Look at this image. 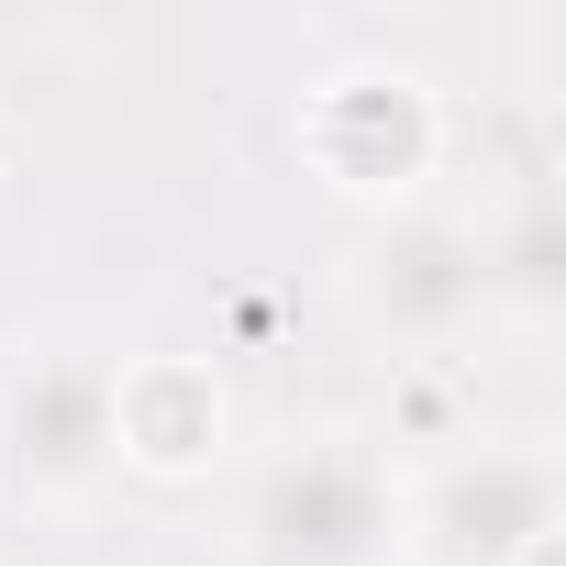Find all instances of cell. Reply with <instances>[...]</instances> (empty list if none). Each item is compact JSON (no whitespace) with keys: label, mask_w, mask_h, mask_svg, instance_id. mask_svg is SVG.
Instances as JSON below:
<instances>
[{"label":"cell","mask_w":566,"mask_h":566,"mask_svg":"<svg viewBox=\"0 0 566 566\" xmlns=\"http://www.w3.org/2000/svg\"><path fill=\"white\" fill-rule=\"evenodd\" d=\"M301 156L334 200L411 211L433 156H444V90L422 67H400V56H356V67L301 90Z\"/></svg>","instance_id":"6da1fadb"},{"label":"cell","mask_w":566,"mask_h":566,"mask_svg":"<svg viewBox=\"0 0 566 566\" xmlns=\"http://www.w3.org/2000/svg\"><path fill=\"white\" fill-rule=\"evenodd\" d=\"M356 312H367V334H389V345H411V356H433V345H455L500 290H489V233L467 222V211H378V233L356 244Z\"/></svg>","instance_id":"7a4b0ae2"},{"label":"cell","mask_w":566,"mask_h":566,"mask_svg":"<svg viewBox=\"0 0 566 566\" xmlns=\"http://www.w3.org/2000/svg\"><path fill=\"white\" fill-rule=\"evenodd\" d=\"M255 544L266 566H378L400 544V489L378 467V444L356 433H312L255 478Z\"/></svg>","instance_id":"3957f363"},{"label":"cell","mask_w":566,"mask_h":566,"mask_svg":"<svg viewBox=\"0 0 566 566\" xmlns=\"http://www.w3.org/2000/svg\"><path fill=\"white\" fill-rule=\"evenodd\" d=\"M555 522H566V478H555L544 444H467L400 500L411 566H511Z\"/></svg>","instance_id":"277c9868"},{"label":"cell","mask_w":566,"mask_h":566,"mask_svg":"<svg viewBox=\"0 0 566 566\" xmlns=\"http://www.w3.org/2000/svg\"><path fill=\"white\" fill-rule=\"evenodd\" d=\"M0 478L34 500H90L112 478V356L101 345H23L0 367Z\"/></svg>","instance_id":"5b68a950"},{"label":"cell","mask_w":566,"mask_h":566,"mask_svg":"<svg viewBox=\"0 0 566 566\" xmlns=\"http://www.w3.org/2000/svg\"><path fill=\"white\" fill-rule=\"evenodd\" d=\"M233 444V389L200 356H112V467L134 478H211Z\"/></svg>","instance_id":"8992f818"},{"label":"cell","mask_w":566,"mask_h":566,"mask_svg":"<svg viewBox=\"0 0 566 566\" xmlns=\"http://www.w3.org/2000/svg\"><path fill=\"white\" fill-rule=\"evenodd\" d=\"M511 566H566V522H555V533H544V544H522V555H511Z\"/></svg>","instance_id":"52a82bcc"},{"label":"cell","mask_w":566,"mask_h":566,"mask_svg":"<svg viewBox=\"0 0 566 566\" xmlns=\"http://www.w3.org/2000/svg\"><path fill=\"white\" fill-rule=\"evenodd\" d=\"M0 167H12V112H0Z\"/></svg>","instance_id":"ba28073f"}]
</instances>
